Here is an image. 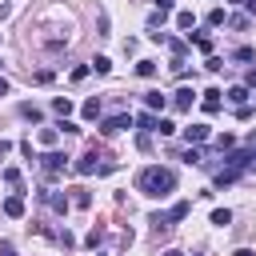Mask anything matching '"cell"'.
Instances as JSON below:
<instances>
[{
	"mask_svg": "<svg viewBox=\"0 0 256 256\" xmlns=\"http://www.w3.org/2000/svg\"><path fill=\"white\" fill-rule=\"evenodd\" d=\"M112 168H116L112 160H104V164H100L96 148H88V152H84V156L76 160V172H80V176H92V172H96V176H104V172H112Z\"/></svg>",
	"mask_w": 256,
	"mask_h": 256,
	"instance_id": "2",
	"label": "cell"
},
{
	"mask_svg": "<svg viewBox=\"0 0 256 256\" xmlns=\"http://www.w3.org/2000/svg\"><path fill=\"white\" fill-rule=\"evenodd\" d=\"M148 28H164V12H160V8L148 16Z\"/></svg>",
	"mask_w": 256,
	"mask_h": 256,
	"instance_id": "28",
	"label": "cell"
},
{
	"mask_svg": "<svg viewBox=\"0 0 256 256\" xmlns=\"http://www.w3.org/2000/svg\"><path fill=\"white\" fill-rule=\"evenodd\" d=\"M136 72H140V76H156V60H140Z\"/></svg>",
	"mask_w": 256,
	"mask_h": 256,
	"instance_id": "24",
	"label": "cell"
},
{
	"mask_svg": "<svg viewBox=\"0 0 256 256\" xmlns=\"http://www.w3.org/2000/svg\"><path fill=\"white\" fill-rule=\"evenodd\" d=\"M232 144H236V140H232V136H228V132H224V136H216V148H220V152H228V148H232Z\"/></svg>",
	"mask_w": 256,
	"mask_h": 256,
	"instance_id": "33",
	"label": "cell"
},
{
	"mask_svg": "<svg viewBox=\"0 0 256 256\" xmlns=\"http://www.w3.org/2000/svg\"><path fill=\"white\" fill-rule=\"evenodd\" d=\"M172 4H176V0H156V8H160V12H172Z\"/></svg>",
	"mask_w": 256,
	"mask_h": 256,
	"instance_id": "38",
	"label": "cell"
},
{
	"mask_svg": "<svg viewBox=\"0 0 256 256\" xmlns=\"http://www.w3.org/2000/svg\"><path fill=\"white\" fill-rule=\"evenodd\" d=\"M184 160H188V164H200L204 156H200V148H188V152H184Z\"/></svg>",
	"mask_w": 256,
	"mask_h": 256,
	"instance_id": "35",
	"label": "cell"
},
{
	"mask_svg": "<svg viewBox=\"0 0 256 256\" xmlns=\"http://www.w3.org/2000/svg\"><path fill=\"white\" fill-rule=\"evenodd\" d=\"M188 40H192V44H196L204 56H212V48H216V40H212V36H188Z\"/></svg>",
	"mask_w": 256,
	"mask_h": 256,
	"instance_id": "14",
	"label": "cell"
},
{
	"mask_svg": "<svg viewBox=\"0 0 256 256\" xmlns=\"http://www.w3.org/2000/svg\"><path fill=\"white\" fill-rule=\"evenodd\" d=\"M72 204H76V208H88V204H92V192H88V188H72Z\"/></svg>",
	"mask_w": 256,
	"mask_h": 256,
	"instance_id": "16",
	"label": "cell"
},
{
	"mask_svg": "<svg viewBox=\"0 0 256 256\" xmlns=\"http://www.w3.org/2000/svg\"><path fill=\"white\" fill-rule=\"evenodd\" d=\"M156 132H160V136H172V132H176V124H172V120H164V116H160V120H156Z\"/></svg>",
	"mask_w": 256,
	"mask_h": 256,
	"instance_id": "25",
	"label": "cell"
},
{
	"mask_svg": "<svg viewBox=\"0 0 256 256\" xmlns=\"http://www.w3.org/2000/svg\"><path fill=\"white\" fill-rule=\"evenodd\" d=\"M212 224H216V228L232 224V212H228V208H216V212H212Z\"/></svg>",
	"mask_w": 256,
	"mask_h": 256,
	"instance_id": "22",
	"label": "cell"
},
{
	"mask_svg": "<svg viewBox=\"0 0 256 256\" xmlns=\"http://www.w3.org/2000/svg\"><path fill=\"white\" fill-rule=\"evenodd\" d=\"M124 128H132V116H128V112H120V116H108V120L100 124V136H116V132H124Z\"/></svg>",
	"mask_w": 256,
	"mask_h": 256,
	"instance_id": "3",
	"label": "cell"
},
{
	"mask_svg": "<svg viewBox=\"0 0 256 256\" xmlns=\"http://www.w3.org/2000/svg\"><path fill=\"white\" fill-rule=\"evenodd\" d=\"M244 88H256V68L248 72V84H244Z\"/></svg>",
	"mask_w": 256,
	"mask_h": 256,
	"instance_id": "41",
	"label": "cell"
},
{
	"mask_svg": "<svg viewBox=\"0 0 256 256\" xmlns=\"http://www.w3.org/2000/svg\"><path fill=\"white\" fill-rule=\"evenodd\" d=\"M192 100H196V92H192V88H180V92L172 96V108H176V112H188Z\"/></svg>",
	"mask_w": 256,
	"mask_h": 256,
	"instance_id": "7",
	"label": "cell"
},
{
	"mask_svg": "<svg viewBox=\"0 0 256 256\" xmlns=\"http://www.w3.org/2000/svg\"><path fill=\"white\" fill-rule=\"evenodd\" d=\"M80 116H84V120H96V116H100V96H88V100L80 104Z\"/></svg>",
	"mask_w": 256,
	"mask_h": 256,
	"instance_id": "10",
	"label": "cell"
},
{
	"mask_svg": "<svg viewBox=\"0 0 256 256\" xmlns=\"http://www.w3.org/2000/svg\"><path fill=\"white\" fill-rule=\"evenodd\" d=\"M48 204H52V212H68V196H60V192H40Z\"/></svg>",
	"mask_w": 256,
	"mask_h": 256,
	"instance_id": "12",
	"label": "cell"
},
{
	"mask_svg": "<svg viewBox=\"0 0 256 256\" xmlns=\"http://www.w3.org/2000/svg\"><path fill=\"white\" fill-rule=\"evenodd\" d=\"M164 44H168L172 60H184V52H188V44H184V40H164Z\"/></svg>",
	"mask_w": 256,
	"mask_h": 256,
	"instance_id": "18",
	"label": "cell"
},
{
	"mask_svg": "<svg viewBox=\"0 0 256 256\" xmlns=\"http://www.w3.org/2000/svg\"><path fill=\"white\" fill-rule=\"evenodd\" d=\"M136 188L144 192V196H168L172 188H176V172L172 168H144L140 176H136Z\"/></svg>",
	"mask_w": 256,
	"mask_h": 256,
	"instance_id": "1",
	"label": "cell"
},
{
	"mask_svg": "<svg viewBox=\"0 0 256 256\" xmlns=\"http://www.w3.org/2000/svg\"><path fill=\"white\" fill-rule=\"evenodd\" d=\"M220 96H224V92H220V88H208V92H204V96H200V108H204V112H208V116H216V112H220V108H224V100H220Z\"/></svg>",
	"mask_w": 256,
	"mask_h": 256,
	"instance_id": "5",
	"label": "cell"
},
{
	"mask_svg": "<svg viewBox=\"0 0 256 256\" xmlns=\"http://www.w3.org/2000/svg\"><path fill=\"white\" fill-rule=\"evenodd\" d=\"M228 100H232V104H248V88H244V84H232V88H228Z\"/></svg>",
	"mask_w": 256,
	"mask_h": 256,
	"instance_id": "15",
	"label": "cell"
},
{
	"mask_svg": "<svg viewBox=\"0 0 256 256\" xmlns=\"http://www.w3.org/2000/svg\"><path fill=\"white\" fill-rule=\"evenodd\" d=\"M192 24H196L192 12H176V28H180V32H192Z\"/></svg>",
	"mask_w": 256,
	"mask_h": 256,
	"instance_id": "17",
	"label": "cell"
},
{
	"mask_svg": "<svg viewBox=\"0 0 256 256\" xmlns=\"http://www.w3.org/2000/svg\"><path fill=\"white\" fill-rule=\"evenodd\" d=\"M20 116H24V120H32V124H40V120H44L36 104H20Z\"/></svg>",
	"mask_w": 256,
	"mask_h": 256,
	"instance_id": "20",
	"label": "cell"
},
{
	"mask_svg": "<svg viewBox=\"0 0 256 256\" xmlns=\"http://www.w3.org/2000/svg\"><path fill=\"white\" fill-rule=\"evenodd\" d=\"M92 72L108 76V72H112V60H108V56H96V60H92Z\"/></svg>",
	"mask_w": 256,
	"mask_h": 256,
	"instance_id": "21",
	"label": "cell"
},
{
	"mask_svg": "<svg viewBox=\"0 0 256 256\" xmlns=\"http://www.w3.org/2000/svg\"><path fill=\"white\" fill-rule=\"evenodd\" d=\"M0 256H16V248H12L8 240H0Z\"/></svg>",
	"mask_w": 256,
	"mask_h": 256,
	"instance_id": "37",
	"label": "cell"
},
{
	"mask_svg": "<svg viewBox=\"0 0 256 256\" xmlns=\"http://www.w3.org/2000/svg\"><path fill=\"white\" fill-rule=\"evenodd\" d=\"M40 164H44V172H48V176H60V172L68 168V156H64V152H44V156H40Z\"/></svg>",
	"mask_w": 256,
	"mask_h": 256,
	"instance_id": "4",
	"label": "cell"
},
{
	"mask_svg": "<svg viewBox=\"0 0 256 256\" xmlns=\"http://www.w3.org/2000/svg\"><path fill=\"white\" fill-rule=\"evenodd\" d=\"M52 112H56V116H68V112H72V100H68V96H56V100H52Z\"/></svg>",
	"mask_w": 256,
	"mask_h": 256,
	"instance_id": "19",
	"label": "cell"
},
{
	"mask_svg": "<svg viewBox=\"0 0 256 256\" xmlns=\"http://www.w3.org/2000/svg\"><path fill=\"white\" fill-rule=\"evenodd\" d=\"M204 68H208V72H220V68H224V60H220V56H208V60H204Z\"/></svg>",
	"mask_w": 256,
	"mask_h": 256,
	"instance_id": "30",
	"label": "cell"
},
{
	"mask_svg": "<svg viewBox=\"0 0 256 256\" xmlns=\"http://www.w3.org/2000/svg\"><path fill=\"white\" fill-rule=\"evenodd\" d=\"M252 112H256L252 104H236V116H240V120H252Z\"/></svg>",
	"mask_w": 256,
	"mask_h": 256,
	"instance_id": "32",
	"label": "cell"
},
{
	"mask_svg": "<svg viewBox=\"0 0 256 256\" xmlns=\"http://www.w3.org/2000/svg\"><path fill=\"white\" fill-rule=\"evenodd\" d=\"M224 20H228V16H224V8H212V12H208V28H220Z\"/></svg>",
	"mask_w": 256,
	"mask_h": 256,
	"instance_id": "23",
	"label": "cell"
},
{
	"mask_svg": "<svg viewBox=\"0 0 256 256\" xmlns=\"http://www.w3.org/2000/svg\"><path fill=\"white\" fill-rule=\"evenodd\" d=\"M4 184H20V172L16 168H4Z\"/></svg>",
	"mask_w": 256,
	"mask_h": 256,
	"instance_id": "36",
	"label": "cell"
},
{
	"mask_svg": "<svg viewBox=\"0 0 256 256\" xmlns=\"http://www.w3.org/2000/svg\"><path fill=\"white\" fill-rule=\"evenodd\" d=\"M232 256H256V252H252V248H236Z\"/></svg>",
	"mask_w": 256,
	"mask_h": 256,
	"instance_id": "40",
	"label": "cell"
},
{
	"mask_svg": "<svg viewBox=\"0 0 256 256\" xmlns=\"http://www.w3.org/2000/svg\"><path fill=\"white\" fill-rule=\"evenodd\" d=\"M156 120H160V116H156V112H140V116H136V120H132V124H140V128H144V132H156Z\"/></svg>",
	"mask_w": 256,
	"mask_h": 256,
	"instance_id": "13",
	"label": "cell"
},
{
	"mask_svg": "<svg viewBox=\"0 0 256 256\" xmlns=\"http://www.w3.org/2000/svg\"><path fill=\"white\" fill-rule=\"evenodd\" d=\"M88 72H92V64H76V68H72V80H84Z\"/></svg>",
	"mask_w": 256,
	"mask_h": 256,
	"instance_id": "31",
	"label": "cell"
},
{
	"mask_svg": "<svg viewBox=\"0 0 256 256\" xmlns=\"http://www.w3.org/2000/svg\"><path fill=\"white\" fill-rule=\"evenodd\" d=\"M232 4H236V0H232Z\"/></svg>",
	"mask_w": 256,
	"mask_h": 256,
	"instance_id": "45",
	"label": "cell"
},
{
	"mask_svg": "<svg viewBox=\"0 0 256 256\" xmlns=\"http://www.w3.org/2000/svg\"><path fill=\"white\" fill-rule=\"evenodd\" d=\"M188 212H192V204H188V200H176V204L168 208V224H176V220H184Z\"/></svg>",
	"mask_w": 256,
	"mask_h": 256,
	"instance_id": "11",
	"label": "cell"
},
{
	"mask_svg": "<svg viewBox=\"0 0 256 256\" xmlns=\"http://www.w3.org/2000/svg\"><path fill=\"white\" fill-rule=\"evenodd\" d=\"M252 168H256V144H252Z\"/></svg>",
	"mask_w": 256,
	"mask_h": 256,
	"instance_id": "44",
	"label": "cell"
},
{
	"mask_svg": "<svg viewBox=\"0 0 256 256\" xmlns=\"http://www.w3.org/2000/svg\"><path fill=\"white\" fill-rule=\"evenodd\" d=\"M164 256H184V252H176V248H168V252H164Z\"/></svg>",
	"mask_w": 256,
	"mask_h": 256,
	"instance_id": "43",
	"label": "cell"
},
{
	"mask_svg": "<svg viewBox=\"0 0 256 256\" xmlns=\"http://www.w3.org/2000/svg\"><path fill=\"white\" fill-rule=\"evenodd\" d=\"M4 216L20 220V216H24V196H8V200H4Z\"/></svg>",
	"mask_w": 256,
	"mask_h": 256,
	"instance_id": "9",
	"label": "cell"
},
{
	"mask_svg": "<svg viewBox=\"0 0 256 256\" xmlns=\"http://www.w3.org/2000/svg\"><path fill=\"white\" fill-rule=\"evenodd\" d=\"M232 60H236V64H244V60H252V48H236V52H232Z\"/></svg>",
	"mask_w": 256,
	"mask_h": 256,
	"instance_id": "29",
	"label": "cell"
},
{
	"mask_svg": "<svg viewBox=\"0 0 256 256\" xmlns=\"http://www.w3.org/2000/svg\"><path fill=\"white\" fill-rule=\"evenodd\" d=\"M56 136H60L56 128H44V132H40V144H48V148H52V144H56Z\"/></svg>",
	"mask_w": 256,
	"mask_h": 256,
	"instance_id": "26",
	"label": "cell"
},
{
	"mask_svg": "<svg viewBox=\"0 0 256 256\" xmlns=\"http://www.w3.org/2000/svg\"><path fill=\"white\" fill-rule=\"evenodd\" d=\"M96 244H104V228H92L88 232V248H96Z\"/></svg>",
	"mask_w": 256,
	"mask_h": 256,
	"instance_id": "27",
	"label": "cell"
},
{
	"mask_svg": "<svg viewBox=\"0 0 256 256\" xmlns=\"http://www.w3.org/2000/svg\"><path fill=\"white\" fill-rule=\"evenodd\" d=\"M136 148H140V152H148V148H152V140H148V132H140V136H136Z\"/></svg>",
	"mask_w": 256,
	"mask_h": 256,
	"instance_id": "34",
	"label": "cell"
},
{
	"mask_svg": "<svg viewBox=\"0 0 256 256\" xmlns=\"http://www.w3.org/2000/svg\"><path fill=\"white\" fill-rule=\"evenodd\" d=\"M12 152V140H0V156H8Z\"/></svg>",
	"mask_w": 256,
	"mask_h": 256,
	"instance_id": "39",
	"label": "cell"
},
{
	"mask_svg": "<svg viewBox=\"0 0 256 256\" xmlns=\"http://www.w3.org/2000/svg\"><path fill=\"white\" fill-rule=\"evenodd\" d=\"M164 104H168V96H164L160 88H152V92H144V108H148V112H160Z\"/></svg>",
	"mask_w": 256,
	"mask_h": 256,
	"instance_id": "6",
	"label": "cell"
},
{
	"mask_svg": "<svg viewBox=\"0 0 256 256\" xmlns=\"http://www.w3.org/2000/svg\"><path fill=\"white\" fill-rule=\"evenodd\" d=\"M184 140H188V144H204V140H208V124H188V128H184Z\"/></svg>",
	"mask_w": 256,
	"mask_h": 256,
	"instance_id": "8",
	"label": "cell"
},
{
	"mask_svg": "<svg viewBox=\"0 0 256 256\" xmlns=\"http://www.w3.org/2000/svg\"><path fill=\"white\" fill-rule=\"evenodd\" d=\"M0 96H8V80L4 76H0Z\"/></svg>",
	"mask_w": 256,
	"mask_h": 256,
	"instance_id": "42",
	"label": "cell"
}]
</instances>
